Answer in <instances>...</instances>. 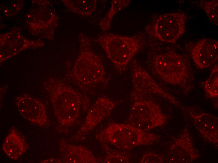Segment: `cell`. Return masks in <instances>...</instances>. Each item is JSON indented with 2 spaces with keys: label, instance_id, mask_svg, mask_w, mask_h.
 <instances>
[{
  "label": "cell",
  "instance_id": "1",
  "mask_svg": "<svg viewBox=\"0 0 218 163\" xmlns=\"http://www.w3.org/2000/svg\"><path fill=\"white\" fill-rule=\"evenodd\" d=\"M48 93L55 116L63 126L71 125L78 118L81 107L88 108L87 97L70 85L57 79L50 78L43 83Z\"/></svg>",
  "mask_w": 218,
  "mask_h": 163
},
{
  "label": "cell",
  "instance_id": "2",
  "mask_svg": "<svg viewBox=\"0 0 218 163\" xmlns=\"http://www.w3.org/2000/svg\"><path fill=\"white\" fill-rule=\"evenodd\" d=\"M153 71L163 81L185 91L192 89L194 76L189 60L171 51L155 55L152 61Z\"/></svg>",
  "mask_w": 218,
  "mask_h": 163
},
{
  "label": "cell",
  "instance_id": "3",
  "mask_svg": "<svg viewBox=\"0 0 218 163\" xmlns=\"http://www.w3.org/2000/svg\"><path fill=\"white\" fill-rule=\"evenodd\" d=\"M95 41L101 46L108 58L120 73L124 71L142 46V35L124 36L104 32Z\"/></svg>",
  "mask_w": 218,
  "mask_h": 163
},
{
  "label": "cell",
  "instance_id": "4",
  "mask_svg": "<svg viewBox=\"0 0 218 163\" xmlns=\"http://www.w3.org/2000/svg\"><path fill=\"white\" fill-rule=\"evenodd\" d=\"M96 138L101 143L110 144L119 149L130 150L152 144L160 137L131 124L112 123L97 134Z\"/></svg>",
  "mask_w": 218,
  "mask_h": 163
},
{
  "label": "cell",
  "instance_id": "5",
  "mask_svg": "<svg viewBox=\"0 0 218 163\" xmlns=\"http://www.w3.org/2000/svg\"><path fill=\"white\" fill-rule=\"evenodd\" d=\"M78 37L80 51L70 73V77L82 86L102 82L104 78L105 70L101 60L92 51L89 38L82 33H80Z\"/></svg>",
  "mask_w": 218,
  "mask_h": 163
},
{
  "label": "cell",
  "instance_id": "6",
  "mask_svg": "<svg viewBox=\"0 0 218 163\" xmlns=\"http://www.w3.org/2000/svg\"><path fill=\"white\" fill-rule=\"evenodd\" d=\"M131 96L133 104L128 120L130 124L148 131L165 123L166 117L156 103L145 97Z\"/></svg>",
  "mask_w": 218,
  "mask_h": 163
},
{
  "label": "cell",
  "instance_id": "7",
  "mask_svg": "<svg viewBox=\"0 0 218 163\" xmlns=\"http://www.w3.org/2000/svg\"><path fill=\"white\" fill-rule=\"evenodd\" d=\"M186 20V15L182 12L162 14L153 24L150 32L160 41L174 43L184 32Z\"/></svg>",
  "mask_w": 218,
  "mask_h": 163
},
{
  "label": "cell",
  "instance_id": "8",
  "mask_svg": "<svg viewBox=\"0 0 218 163\" xmlns=\"http://www.w3.org/2000/svg\"><path fill=\"white\" fill-rule=\"evenodd\" d=\"M132 66L133 89L131 95L145 97L148 94H156L176 106H180L179 101L173 95L162 88L135 59L132 60Z\"/></svg>",
  "mask_w": 218,
  "mask_h": 163
},
{
  "label": "cell",
  "instance_id": "9",
  "mask_svg": "<svg viewBox=\"0 0 218 163\" xmlns=\"http://www.w3.org/2000/svg\"><path fill=\"white\" fill-rule=\"evenodd\" d=\"M115 106L114 102L104 97H100L90 108L84 122L74 137L80 140L104 119L109 116Z\"/></svg>",
  "mask_w": 218,
  "mask_h": 163
},
{
  "label": "cell",
  "instance_id": "10",
  "mask_svg": "<svg viewBox=\"0 0 218 163\" xmlns=\"http://www.w3.org/2000/svg\"><path fill=\"white\" fill-rule=\"evenodd\" d=\"M14 101L19 114L26 119L40 126L46 124V109L40 101L25 94L16 97Z\"/></svg>",
  "mask_w": 218,
  "mask_h": 163
},
{
  "label": "cell",
  "instance_id": "11",
  "mask_svg": "<svg viewBox=\"0 0 218 163\" xmlns=\"http://www.w3.org/2000/svg\"><path fill=\"white\" fill-rule=\"evenodd\" d=\"M191 55L199 68L204 69L210 66L218 60V40L209 38L201 39L192 49Z\"/></svg>",
  "mask_w": 218,
  "mask_h": 163
},
{
  "label": "cell",
  "instance_id": "12",
  "mask_svg": "<svg viewBox=\"0 0 218 163\" xmlns=\"http://www.w3.org/2000/svg\"><path fill=\"white\" fill-rule=\"evenodd\" d=\"M194 148L187 128L172 145L169 151L170 163L191 162L199 157Z\"/></svg>",
  "mask_w": 218,
  "mask_h": 163
},
{
  "label": "cell",
  "instance_id": "13",
  "mask_svg": "<svg viewBox=\"0 0 218 163\" xmlns=\"http://www.w3.org/2000/svg\"><path fill=\"white\" fill-rule=\"evenodd\" d=\"M60 152L61 161L65 163H96L100 161L93 152L82 146L68 143L64 139L60 140Z\"/></svg>",
  "mask_w": 218,
  "mask_h": 163
},
{
  "label": "cell",
  "instance_id": "14",
  "mask_svg": "<svg viewBox=\"0 0 218 163\" xmlns=\"http://www.w3.org/2000/svg\"><path fill=\"white\" fill-rule=\"evenodd\" d=\"M194 124L205 139L218 144V118L207 113L192 115Z\"/></svg>",
  "mask_w": 218,
  "mask_h": 163
},
{
  "label": "cell",
  "instance_id": "15",
  "mask_svg": "<svg viewBox=\"0 0 218 163\" xmlns=\"http://www.w3.org/2000/svg\"><path fill=\"white\" fill-rule=\"evenodd\" d=\"M28 146L25 139L12 127L2 145L3 149L11 159L16 160L26 151Z\"/></svg>",
  "mask_w": 218,
  "mask_h": 163
},
{
  "label": "cell",
  "instance_id": "16",
  "mask_svg": "<svg viewBox=\"0 0 218 163\" xmlns=\"http://www.w3.org/2000/svg\"><path fill=\"white\" fill-rule=\"evenodd\" d=\"M130 1V0H113L107 13L100 21L99 26L100 28L104 32L109 30L114 16L122 9L127 6Z\"/></svg>",
  "mask_w": 218,
  "mask_h": 163
},
{
  "label": "cell",
  "instance_id": "17",
  "mask_svg": "<svg viewBox=\"0 0 218 163\" xmlns=\"http://www.w3.org/2000/svg\"><path fill=\"white\" fill-rule=\"evenodd\" d=\"M68 7L72 12L83 16H91L95 10L96 0H76L68 1Z\"/></svg>",
  "mask_w": 218,
  "mask_h": 163
},
{
  "label": "cell",
  "instance_id": "18",
  "mask_svg": "<svg viewBox=\"0 0 218 163\" xmlns=\"http://www.w3.org/2000/svg\"><path fill=\"white\" fill-rule=\"evenodd\" d=\"M101 144H102V146L106 150L107 154L106 157L102 162L105 163H128L129 162L130 159L129 156L126 153L112 149L106 143Z\"/></svg>",
  "mask_w": 218,
  "mask_h": 163
},
{
  "label": "cell",
  "instance_id": "19",
  "mask_svg": "<svg viewBox=\"0 0 218 163\" xmlns=\"http://www.w3.org/2000/svg\"><path fill=\"white\" fill-rule=\"evenodd\" d=\"M218 63L214 66L211 73L205 84V91L210 97H216L218 95Z\"/></svg>",
  "mask_w": 218,
  "mask_h": 163
},
{
  "label": "cell",
  "instance_id": "20",
  "mask_svg": "<svg viewBox=\"0 0 218 163\" xmlns=\"http://www.w3.org/2000/svg\"><path fill=\"white\" fill-rule=\"evenodd\" d=\"M218 0H207L202 3L203 9L210 21L216 26L218 25Z\"/></svg>",
  "mask_w": 218,
  "mask_h": 163
},
{
  "label": "cell",
  "instance_id": "21",
  "mask_svg": "<svg viewBox=\"0 0 218 163\" xmlns=\"http://www.w3.org/2000/svg\"><path fill=\"white\" fill-rule=\"evenodd\" d=\"M163 160L160 156L153 153H149L144 155L139 162L140 163H161Z\"/></svg>",
  "mask_w": 218,
  "mask_h": 163
},
{
  "label": "cell",
  "instance_id": "22",
  "mask_svg": "<svg viewBox=\"0 0 218 163\" xmlns=\"http://www.w3.org/2000/svg\"><path fill=\"white\" fill-rule=\"evenodd\" d=\"M42 163H62V161L59 159L55 158H51L44 160L41 162Z\"/></svg>",
  "mask_w": 218,
  "mask_h": 163
}]
</instances>
